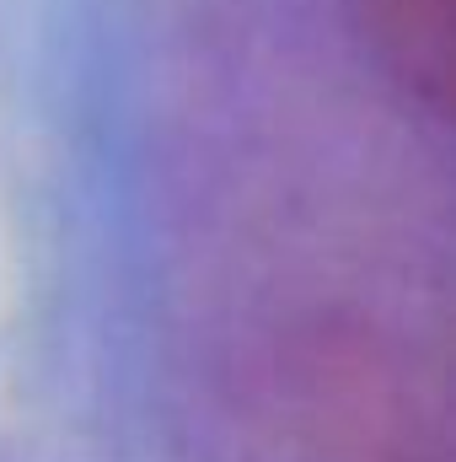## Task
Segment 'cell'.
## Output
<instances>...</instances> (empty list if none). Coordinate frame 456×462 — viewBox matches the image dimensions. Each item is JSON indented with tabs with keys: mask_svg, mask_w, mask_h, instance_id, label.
<instances>
[{
	"mask_svg": "<svg viewBox=\"0 0 456 462\" xmlns=\"http://www.w3.org/2000/svg\"><path fill=\"white\" fill-rule=\"evenodd\" d=\"M365 60L419 108L451 114L456 27L451 0H343Z\"/></svg>",
	"mask_w": 456,
	"mask_h": 462,
	"instance_id": "6da1fadb",
	"label": "cell"
}]
</instances>
